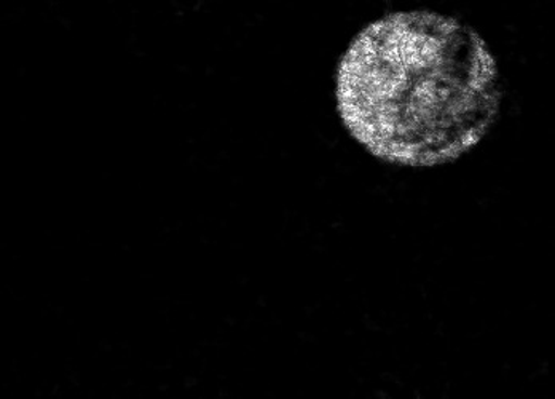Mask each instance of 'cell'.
Returning <instances> with one entry per match:
<instances>
[{"label":"cell","mask_w":555,"mask_h":399,"mask_svg":"<svg viewBox=\"0 0 555 399\" xmlns=\"http://www.w3.org/2000/svg\"><path fill=\"white\" fill-rule=\"evenodd\" d=\"M503 94L486 40L429 10L388 13L365 26L335 74L348 133L398 167H439L468 154L495 127Z\"/></svg>","instance_id":"cell-1"}]
</instances>
